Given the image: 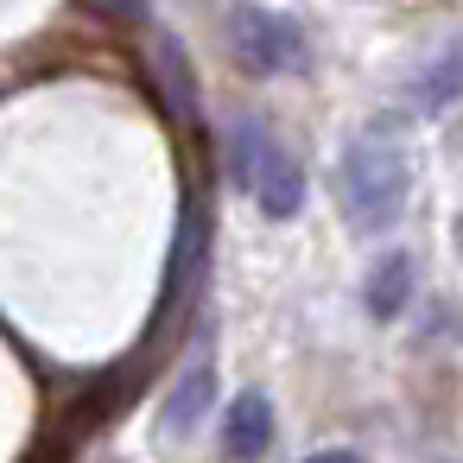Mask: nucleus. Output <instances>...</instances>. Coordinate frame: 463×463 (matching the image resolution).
<instances>
[{"label": "nucleus", "mask_w": 463, "mask_h": 463, "mask_svg": "<svg viewBox=\"0 0 463 463\" xmlns=\"http://www.w3.org/2000/svg\"><path fill=\"white\" fill-rule=\"evenodd\" d=\"M222 159H229V178L254 197V210L267 222H292L305 210V165L292 159V146L260 121V115H235L222 128Z\"/></svg>", "instance_id": "1"}, {"label": "nucleus", "mask_w": 463, "mask_h": 463, "mask_svg": "<svg viewBox=\"0 0 463 463\" xmlns=\"http://www.w3.org/2000/svg\"><path fill=\"white\" fill-rule=\"evenodd\" d=\"M406 191H412L406 153L381 128H368V134H355L343 146V159H336V203H343V222L355 235L393 229V216L406 210Z\"/></svg>", "instance_id": "2"}, {"label": "nucleus", "mask_w": 463, "mask_h": 463, "mask_svg": "<svg viewBox=\"0 0 463 463\" xmlns=\"http://www.w3.org/2000/svg\"><path fill=\"white\" fill-rule=\"evenodd\" d=\"M229 52L248 77H298L311 64V39L298 20L273 14V7H254V0H241V7H229Z\"/></svg>", "instance_id": "3"}, {"label": "nucleus", "mask_w": 463, "mask_h": 463, "mask_svg": "<svg viewBox=\"0 0 463 463\" xmlns=\"http://www.w3.org/2000/svg\"><path fill=\"white\" fill-rule=\"evenodd\" d=\"M412 292H419V267H412V254H381V260L362 273V311H368L374 324L406 317Z\"/></svg>", "instance_id": "4"}, {"label": "nucleus", "mask_w": 463, "mask_h": 463, "mask_svg": "<svg viewBox=\"0 0 463 463\" xmlns=\"http://www.w3.org/2000/svg\"><path fill=\"white\" fill-rule=\"evenodd\" d=\"M406 109L412 115H444V109H457L463 102V45H444L438 58H425L412 77H406Z\"/></svg>", "instance_id": "5"}, {"label": "nucleus", "mask_w": 463, "mask_h": 463, "mask_svg": "<svg viewBox=\"0 0 463 463\" xmlns=\"http://www.w3.org/2000/svg\"><path fill=\"white\" fill-rule=\"evenodd\" d=\"M222 450L229 457H267L273 450V400L267 393H235L222 412Z\"/></svg>", "instance_id": "6"}, {"label": "nucleus", "mask_w": 463, "mask_h": 463, "mask_svg": "<svg viewBox=\"0 0 463 463\" xmlns=\"http://www.w3.org/2000/svg\"><path fill=\"white\" fill-rule=\"evenodd\" d=\"M210 387H216V381H210V362H203V368H191V374L178 381V393L165 400V425H172V431H184V425L210 406Z\"/></svg>", "instance_id": "7"}, {"label": "nucleus", "mask_w": 463, "mask_h": 463, "mask_svg": "<svg viewBox=\"0 0 463 463\" xmlns=\"http://www.w3.org/2000/svg\"><path fill=\"white\" fill-rule=\"evenodd\" d=\"M457 248H463V216H457Z\"/></svg>", "instance_id": "8"}]
</instances>
